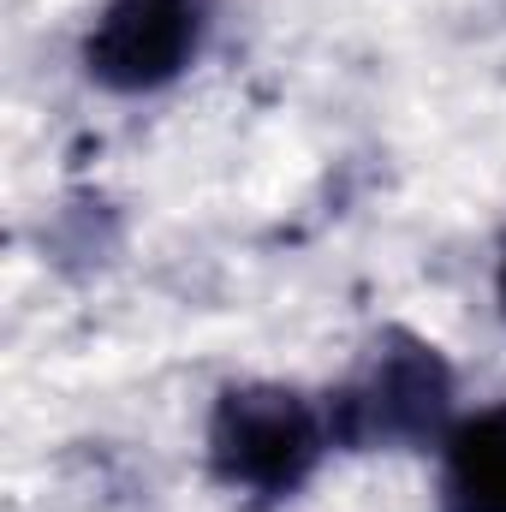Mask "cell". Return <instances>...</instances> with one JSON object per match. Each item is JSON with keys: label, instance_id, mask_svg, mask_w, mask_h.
Masks as SVG:
<instances>
[{"label": "cell", "instance_id": "cell-1", "mask_svg": "<svg viewBox=\"0 0 506 512\" xmlns=\"http://www.w3.org/2000/svg\"><path fill=\"white\" fill-rule=\"evenodd\" d=\"M322 447H328L322 417L286 387H233L221 393L215 423H209L215 477L233 489L268 495V501L292 495L316 471Z\"/></svg>", "mask_w": 506, "mask_h": 512}, {"label": "cell", "instance_id": "cell-2", "mask_svg": "<svg viewBox=\"0 0 506 512\" xmlns=\"http://www.w3.org/2000/svg\"><path fill=\"white\" fill-rule=\"evenodd\" d=\"M453 376L435 358V346L393 334L370 358V370L334 399V435L352 447H405L429 441L447 417Z\"/></svg>", "mask_w": 506, "mask_h": 512}, {"label": "cell", "instance_id": "cell-3", "mask_svg": "<svg viewBox=\"0 0 506 512\" xmlns=\"http://www.w3.org/2000/svg\"><path fill=\"white\" fill-rule=\"evenodd\" d=\"M203 42V0H108L84 60L108 90H155L185 72Z\"/></svg>", "mask_w": 506, "mask_h": 512}, {"label": "cell", "instance_id": "cell-4", "mask_svg": "<svg viewBox=\"0 0 506 512\" xmlns=\"http://www.w3.org/2000/svg\"><path fill=\"white\" fill-rule=\"evenodd\" d=\"M447 512H506V405L465 417L447 435Z\"/></svg>", "mask_w": 506, "mask_h": 512}, {"label": "cell", "instance_id": "cell-5", "mask_svg": "<svg viewBox=\"0 0 506 512\" xmlns=\"http://www.w3.org/2000/svg\"><path fill=\"white\" fill-rule=\"evenodd\" d=\"M501 304H506V262H501Z\"/></svg>", "mask_w": 506, "mask_h": 512}]
</instances>
